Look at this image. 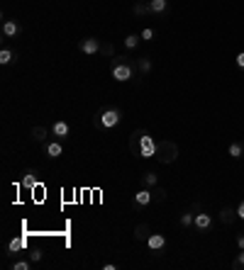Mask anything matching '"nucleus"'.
I'll return each mask as SVG.
<instances>
[{"mask_svg": "<svg viewBox=\"0 0 244 270\" xmlns=\"http://www.w3.org/2000/svg\"><path fill=\"white\" fill-rule=\"evenodd\" d=\"M151 68H154V64H151V59H149V56H142V59H137V71H139V76H147V73H151Z\"/></svg>", "mask_w": 244, "mask_h": 270, "instance_id": "20", "label": "nucleus"}, {"mask_svg": "<svg viewBox=\"0 0 244 270\" xmlns=\"http://www.w3.org/2000/svg\"><path fill=\"white\" fill-rule=\"evenodd\" d=\"M122 122V110L120 107H105L98 117H95V124L100 127V129H113V127H117Z\"/></svg>", "mask_w": 244, "mask_h": 270, "instance_id": "4", "label": "nucleus"}, {"mask_svg": "<svg viewBox=\"0 0 244 270\" xmlns=\"http://www.w3.org/2000/svg\"><path fill=\"white\" fill-rule=\"evenodd\" d=\"M8 268H10V270H30V268H32V260H13Z\"/></svg>", "mask_w": 244, "mask_h": 270, "instance_id": "25", "label": "nucleus"}, {"mask_svg": "<svg viewBox=\"0 0 244 270\" xmlns=\"http://www.w3.org/2000/svg\"><path fill=\"white\" fill-rule=\"evenodd\" d=\"M242 268H244V248H239L237 258L232 260V270H242Z\"/></svg>", "mask_w": 244, "mask_h": 270, "instance_id": "27", "label": "nucleus"}, {"mask_svg": "<svg viewBox=\"0 0 244 270\" xmlns=\"http://www.w3.org/2000/svg\"><path fill=\"white\" fill-rule=\"evenodd\" d=\"M132 13H134L137 17H144V15H149V5H147V0H139V3H134Z\"/></svg>", "mask_w": 244, "mask_h": 270, "instance_id": "23", "label": "nucleus"}, {"mask_svg": "<svg viewBox=\"0 0 244 270\" xmlns=\"http://www.w3.org/2000/svg\"><path fill=\"white\" fill-rule=\"evenodd\" d=\"M147 246H149V251H151L154 255H161V253L166 251V246H169V238H166L164 234H154V231H151V236L147 238Z\"/></svg>", "mask_w": 244, "mask_h": 270, "instance_id": "6", "label": "nucleus"}, {"mask_svg": "<svg viewBox=\"0 0 244 270\" xmlns=\"http://www.w3.org/2000/svg\"><path fill=\"white\" fill-rule=\"evenodd\" d=\"M159 185V175L154 173V170H147L144 175H142V187H149V190H154Z\"/></svg>", "mask_w": 244, "mask_h": 270, "instance_id": "19", "label": "nucleus"}, {"mask_svg": "<svg viewBox=\"0 0 244 270\" xmlns=\"http://www.w3.org/2000/svg\"><path fill=\"white\" fill-rule=\"evenodd\" d=\"M0 32H3L5 39H15V37L22 32V27H20L18 20H3V30H0Z\"/></svg>", "mask_w": 244, "mask_h": 270, "instance_id": "10", "label": "nucleus"}, {"mask_svg": "<svg viewBox=\"0 0 244 270\" xmlns=\"http://www.w3.org/2000/svg\"><path fill=\"white\" fill-rule=\"evenodd\" d=\"M237 248H244V231L237 234Z\"/></svg>", "mask_w": 244, "mask_h": 270, "instance_id": "32", "label": "nucleus"}, {"mask_svg": "<svg viewBox=\"0 0 244 270\" xmlns=\"http://www.w3.org/2000/svg\"><path fill=\"white\" fill-rule=\"evenodd\" d=\"M49 129H52V136H54V139H59V141H64V139H69V136H71V124H69L66 119H56Z\"/></svg>", "mask_w": 244, "mask_h": 270, "instance_id": "7", "label": "nucleus"}, {"mask_svg": "<svg viewBox=\"0 0 244 270\" xmlns=\"http://www.w3.org/2000/svg\"><path fill=\"white\" fill-rule=\"evenodd\" d=\"M110 76H113L117 83H127V81L134 78V64H132L127 56H113Z\"/></svg>", "mask_w": 244, "mask_h": 270, "instance_id": "2", "label": "nucleus"}, {"mask_svg": "<svg viewBox=\"0 0 244 270\" xmlns=\"http://www.w3.org/2000/svg\"><path fill=\"white\" fill-rule=\"evenodd\" d=\"M103 268H105V270H117V265H115V263H105Z\"/></svg>", "mask_w": 244, "mask_h": 270, "instance_id": "34", "label": "nucleus"}, {"mask_svg": "<svg viewBox=\"0 0 244 270\" xmlns=\"http://www.w3.org/2000/svg\"><path fill=\"white\" fill-rule=\"evenodd\" d=\"M227 153H229L234 161L244 158V144H242V141H229V146H227Z\"/></svg>", "mask_w": 244, "mask_h": 270, "instance_id": "18", "label": "nucleus"}, {"mask_svg": "<svg viewBox=\"0 0 244 270\" xmlns=\"http://www.w3.org/2000/svg\"><path fill=\"white\" fill-rule=\"evenodd\" d=\"M100 54H103V56H115V44H110V42L103 44V47H100Z\"/></svg>", "mask_w": 244, "mask_h": 270, "instance_id": "29", "label": "nucleus"}, {"mask_svg": "<svg viewBox=\"0 0 244 270\" xmlns=\"http://www.w3.org/2000/svg\"><path fill=\"white\" fill-rule=\"evenodd\" d=\"M42 258H44L42 248H32V251H30V260H32V263H39Z\"/></svg>", "mask_w": 244, "mask_h": 270, "instance_id": "30", "label": "nucleus"}, {"mask_svg": "<svg viewBox=\"0 0 244 270\" xmlns=\"http://www.w3.org/2000/svg\"><path fill=\"white\" fill-rule=\"evenodd\" d=\"M15 59H18V54H15L13 49H8V47H5V49H0V64H3V66L13 64Z\"/></svg>", "mask_w": 244, "mask_h": 270, "instance_id": "22", "label": "nucleus"}, {"mask_svg": "<svg viewBox=\"0 0 244 270\" xmlns=\"http://www.w3.org/2000/svg\"><path fill=\"white\" fill-rule=\"evenodd\" d=\"M159 163H173L176 158H178V144L176 141H171V139H164V141H159V146H156V156H154Z\"/></svg>", "mask_w": 244, "mask_h": 270, "instance_id": "3", "label": "nucleus"}, {"mask_svg": "<svg viewBox=\"0 0 244 270\" xmlns=\"http://www.w3.org/2000/svg\"><path fill=\"white\" fill-rule=\"evenodd\" d=\"M139 37H142V42H154V39H156V32H154L151 27H144V30L139 32Z\"/></svg>", "mask_w": 244, "mask_h": 270, "instance_id": "26", "label": "nucleus"}, {"mask_svg": "<svg viewBox=\"0 0 244 270\" xmlns=\"http://www.w3.org/2000/svg\"><path fill=\"white\" fill-rule=\"evenodd\" d=\"M237 219H239V217H237V209H232V207H222V209H220V221H222L225 226H232Z\"/></svg>", "mask_w": 244, "mask_h": 270, "instance_id": "15", "label": "nucleus"}, {"mask_svg": "<svg viewBox=\"0 0 244 270\" xmlns=\"http://www.w3.org/2000/svg\"><path fill=\"white\" fill-rule=\"evenodd\" d=\"M52 134V129H47V127H42V124H37V127H32V141L35 144H47V136Z\"/></svg>", "mask_w": 244, "mask_h": 270, "instance_id": "14", "label": "nucleus"}, {"mask_svg": "<svg viewBox=\"0 0 244 270\" xmlns=\"http://www.w3.org/2000/svg\"><path fill=\"white\" fill-rule=\"evenodd\" d=\"M44 156H47V158H61V156H64V144H61L59 139L47 141V144H44Z\"/></svg>", "mask_w": 244, "mask_h": 270, "instance_id": "11", "label": "nucleus"}, {"mask_svg": "<svg viewBox=\"0 0 244 270\" xmlns=\"http://www.w3.org/2000/svg\"><path fill=\"white\" fill-rule=\"evenodd\" d=\"M193 221H195V212H193V209H188V212H183V214L178 217V224H181L183 229H190Z\"/></svg>", "mask_w": 244, "mask_h": 270, "instance_id": "21", "label": "nucleus"}, {"mask_svg": "<svg viewBox=\"0 0 244 270\" xmlns=\"http://www.w3.org/2000/svg\"><path fill=\"white\" fill-rule=\"evenodd\" d=\"M234 209H237V217H239V219L244 221V200H242V202H239V204H237Z\"/></svg>", "mask_w": 244, "mask_h": 270, "instance_id": "31", "label": "nucleus"}, {"mask_svg": "<svg viewBox=\"0 0 244 270\" xmlns=\"http://www.w3.org/2000/svg\"><path fill=\"white\" fill-rule=\"evenodd\" d=\"M151 192H154V202H164V200H166V190H164V187H159V185H156Z\"/></svg>", "mask_w": 244, "mask_h": 270, "instance_id": "28", "label": "nucleus"}, {"mask_svg": "<svg viewBox=\"0 0 244 270\" xmlns=\"http://www.w3.org/2000/svg\"><path fill=\"white\" fill-rule=\"evenodd\" d=\"M156 146H159V141L147 129H134L130 134V149L139 158H154L156 156Z\"/></svg>", "mask_w": 244, "mask_h": 270, "instance_id": "1", "label": "nucleus"}, {"mask_svg": "<svg viewBox=\"0 0 244 270\" xmlns=\"http://www.w3.org/2000/svg\"><path fill=\"white\" fill-rule=\"evenodd\" d=\"M100 47H103V42H100L98 37H86V39L78 42V49H81V54H86V56L100 54Z\"/></svg>", "mask_w": 244, "mask_h": 270, "instance_id": "5", "label": "nucleus"}, {"mask_svg": "<svg viewBox=\"0 0 244 270\" xmlns=\"http://www.w3.org/2000/svg\"><path fill=\"white\" fill-rule=\"evenodd\" d=\"M25 248H27V241L22 236H15L8 243V255H20V251H25Z\"/></svg>", "mask_w": 244, "mask_h": 270, "instance_id": "13", "label": "nucleus"}, {"mask_svg": "<svg viewBox=\"0 0 244 270\" xmlns=\"http://www.w3.org/2000/svg\"><path fill=\"white\" fill-rule=\"evenodd\" d=\"M151 236V226L147 224V221H142V224H137L134 226V238L137 241H142V243H147V238Z\"/></svg>", "mask_w": 244, "mask_h": 270, "instance_id": "16", "label": "nucleus"}, {"mask_svg": "<svg viewBox=\"0 0 244 270\" xmlns=\"http://www.w3.org/2000/svg\"><path fill=\"white\" fill-rule=\"evenodd\" d=\"M193 229H195V231H200V234H203V231H207V229H212V217H210L207 212H203V209H200V212H195Z\"/></svg>", "mask_w": 244, "mask_h": 270, "instance_id": "8", "label": "nucleus"}, {"mask_svg": "<svg viewBox=\"0 0 244 270\" xmlns=\"http://www.w3.org/2000/svg\"><path fill=\"white\" fill-rule=\"evenodd\" d=\"M151 202H154V192H151L149 187H142V190H137V192H134V204H137L139 209L149 207Z\"/></svg>", "mask_w": 244, "mask_h": 270, "instance_id": "9", "label": "nucleus"}, {"mask_svg": "<svg viewBox=\"0 0 244 270\" xmlns=\"http://www.w3.org/2000/svg\"><path fill=\"white\" fill-rule=\"evenodd\" d=\"M234 61H237V66H239V68H244V51H239Z\"/></svg>", "mask_w": 244, "mask_h": 270, "instance_id": "33", "label": "nucleus"}, {"mask_svg": "<svg viewBox=\"0 0 244 270\" xmlns=\"http://www.w3.org/2000/svg\"><path fill=\"white\" fill-rule=\"evenodd\" d=\"M139 42H142L139 34H127V37H125V49H137Z\"/></svg>", "mask_w": 244, "mask_h": 270, "instance_id": "24", "label": "nucleus"}, {"mask_svg": "<svg viewBox=\"0 0 244 270\" xmlns=\"http://www.w3.org/2000/svg\"><path fill=\"white\" fill-rule=\"evenodd\" d=\"M37 175H39L37 170H32V168H27V170L22 173V180H20V183H22V187H30V190H32V187L37 185Z\"/></svg>", "mask_w": 244, "mask_h": 270, "instance_id": "17", "label": "nucleus"}, {"mask_svg": "<svg viewBox=\"0 0 244 270\" xmlns=\"http://www.w3.org/2000/svg\"><path fill=\"white\" fill-rule=\"evenodd\" d=\"M149 15H166L169 13V0H147Z\"/></svg>", "mask_w": 244, "mask_h": 270, "instance_id": "12", "label": "nucleus"}]
</instances>
